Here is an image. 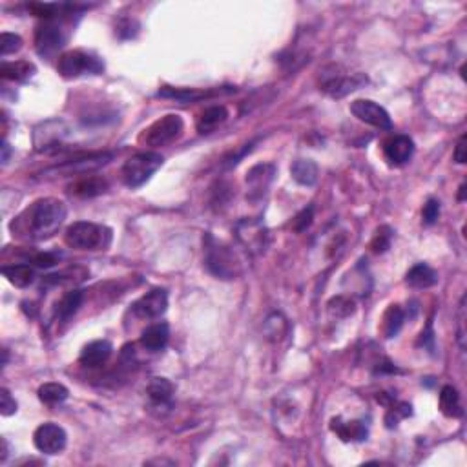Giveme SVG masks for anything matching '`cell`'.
Instances as JSON below:
<instances>
[{
  "instance_id": "obj_1",
  "label": "cell",
  "mask_w": 467,
  "mask_h": 467,
  "mask_svg": "<svg viewBox=\"0 0 467 467\" xmlns=\"http://www.w3.org/2000/svg\"><path fill=\"white\" fill-rule=\"evenodd\" d=\"M68 208L66 203L55 197L37 199L11 223V230L19 237L42 241L59 230L65 223Z\"/></svg>"
},
{
  "instance_id": "obj_2",
  "label": "cell",
  "mask_w": 467,
  "mask_h": 467,
  "mask_svg": "<svg viewBox=\"0 0 467 467\" xmlns=\"http://www.w3.org/2000/svg\"><path fill=\"white\" fill-rule=\"evenodd\" d=\"M65 241L77 251H104L112 243V230L97 223L77 221L68 226Z\"/></svg>"
},
{
  "instance_id": "obj_3",
  "label": "cell",
  "mask_w": 467,
  "mask_h": 467,
  "mask_svg": "<svg viewBox=\"0 0 467 467\" xmlns=\"http://www.w3.org/2000/svg\"><path fill=\"white\" fill-rule=\"evenodd\" d=\"M205 265L208 272L219 280H234L239 274V263L234 252L223 243H217L212 236L205 241Z\"/></svg>"
},
{
  "instance_id": "obj_4",
  "label": "cell",
  "mask_w": 467,
  "mask_h": 467,
  "mask_svg": "<svg viewBox=\"0 0 467 467\" xmlns=\"http://www.w3.org/2000/svg\"><path fill=\"white\" fill-rule=\"evenodd\" d=\"M57 69L65 79H77L83 75L103 74L104 65L95 55L83 51V49H74V51H66L65 55H60Z\"/></svg>"
},
{
  "instance_id": "obj_5",
  "label": "cell",
  "mask_w": 467,
  "mask_h": 467,
  "mask_svg": "<svg viewBox=\"0 0 467 467\" xmlns=\"http://www.w3.org/2000/svg\"><path fill=\"white\" fill-rule=\"evenodd\" d=\"M162 167V158L155 152H141L130 158L123 167V181L126 187L137 188L152 178Z\"/></svg>"
},
{
  "instance_id": "obj_6",
  "label": "cell",
  "mask_w": 467,
  "mask_h": 467,
  "mask_svg": "<svg viewBox=\"0 0 467 467\" xmlns=\"http://www.w3.org/2000/svg\"><path fill=\"white\" fill-rule=\"evenodd\" d=\"M182 128H185V123H182L181 115L168 113V115L158 119L155 123H152L144 130L143 141L146 146L152 148L167 146V144L173 143L181 135Z\"/></svg>"
},
{
  "instance_id": "obj_7",
  "label": "cell",
  "mask_w": 467,
  "mask_h": 467,
  "mask_svg": "<svg viewBox=\"0 0 467 467\" xmlns=\"http://www.w3.org/2000/svg\"><path fill=\"white\" fill-rule=\"evenodd\" d=\"M113 159L112 152H94L86 153V155H75L74 159L62 161L57 167L48 168L42 176H71V173H86L90 170H97V168L108 164Z\"/></svg>"
},
{
  "instance_id": "obj_8",
  "label": "cell",
  "mask_w": 467,
  "mask_h": 467,
  "mask_svg": "<svg viewBox=\"0 0 467 467\" xmlns=\"http://www.w3.org/2000/svg\"><path fill=\"white\" fill-rule=\"evenodd\" d=\"M330 69H332L330 74L325 71V74L321 75V90H323L325 94L334 99L345 97V95L350 94V92L362 88V86L367 84V80H369L364 74H353V75L339 74V68H336V66H332Z\"/></svg>"
},
{
  "instance_id": "obj_9",
  "label": "cell",
  "mask_w": 467,
  "mask_h": 467,
  "mask_svg": "<svg viewBox=\"0 0 467 467\" xmlns=\"http://www.w3.org/2000/svg\"><path fill=\"white\" fill-rule=\"evenodd\" d=\"M66 442H68L66 431L53 422L42 423L33 433L35 448L44 455H59L66 448Z\"/></svg>"
},
{
  "instance_id": "obj_10",
  "label": "cell",
  "mask_w": 467,
  "mask_h": 467,
  "mask_svg": "<svg viewBox=\"0 0 467 467\" xmlns=\"http://www.w3.org/2000/svg\"><path fill=\"white\" fill-rule=\"evenodd\" d=\"M350 112L355 117H358L362 123L371 124L374 128L380 130H391L393 128V121L387 110L382 108L378 103L369 101V99H358L350 104Z\"/></svg>"
},
{
  "instance_id": "obj_11",
  "label": "cell",
  "mask_w": 467,
  "mask_h": 467,
  "mask_svg": "<svg viewBox=\"0 0 467 467\" xmlns=\"http://www.w3.org/2000/svg\"><path fill=\"white\" fill-rule=\"evenodd\" d=\"M236 236L246 251L252 254H260L266 248L269 232L256 219H243L236 225Z\"/></svg>"
},
{
  "instance_id": "obj_12",
  "label": "cell",
  "mask_w": 467,
  "mask_h": 467,
  "mask_svg": "<svg viewBox=\"0 0 467 467\" xmlns=\"http://www.w3.org/2000/svg\"><path fill=\"white\" fill-rule=\"evenodd\" d=\"M66 44V35L60 30L59 24H55L51 20L40 24L35 31V48L42 57H53L62 46Z\"/></svg>"
},
{
  "instance_id": "obj_13",
  "label": "cell",
  "mask_w": 467,
  "mask_h": 467,
  "mask_svg": "<svg viewBox=\"0 0 467 467\" xmlns=\"http://www.w3.org/2000/svg\"><path fill=\"white\" fill-rule=\"evenodd\" d=\"M168 292L164 289H152L144 296H141L132 305L133 314L141 320H155L167 312Z\"/></svg>"
},
{
  "instance_id": "obj_14",
  "label": "cell",
  "mask_w": 467,
  "mask_h": 467,
  "mask_svg": "<svg viewBox=\"0 0 467 467\" xmlns=\"http://www.w3.org/2000/svg\"><path fill=\"white\" fill-rule=\"evenodd\" d=\"M414 143L413 139H409L407 135H394L384 144V153L389 164L393 167H402L409 159L413 158Z\"/></svg>"
},
{
  "instance_id": "obj_15",
  "label": "cell",
  "mask_w": 467,
  "mask_h": 467,
  "mask_svg": "<svg viewBox=\"0 0 467 467\" xmlns=\"http://www.w3.org/2000/svg\"><path fill=\"white\" fill-rule=\"evenodd\" d=\"M112 343L106 341V339H97V341H92L83 349L79 356V362L84 367H101L110 359L112 356Z\"/></svg>"
},
{
  "instance_id": "obj_16",
  "label": "cell",
  "mask_w": 467,
  "mask_h": 467,
  "mask_svg": "<svg viewBox=\"0 0 467 467\" xmlns=\"http://www.w3.org/2000/svg\"><path fill=\"white\" fill-rule=\"evenodd\" d=\"M274 178V167L272 164H257L246 173V185H248V194L252 199L261 197L266 192V188Z\"/></svg>"
},
{
  "instance_id": "obj_17",
  "label": "cell",
  "mask_w": 467,
  "mask_h": 467,
  "mask_svg": "<svg viewBox=\"0 0 467 467\" xmlns=\"http://www.w3.org/2000/svg\"><path fill=\"white\" fill-rule=\"evenodd\" d=\"M170 338V327L168 323H153L150 325L143 334H141V345L150 353H158L167 347Z\"/></svg>"
},
{
  "instance_id": "obj_18",
  "label": "cell",
  "mask_w": 467,
  "mask_h": 467,
  "mask_svg": "<svg viewBox=\"0 0 467 467\" xmlns=\"http://www.w3.org/2000/svg\"><path fill=\"white\" fill-rule=\"evenodd\" d=\"M330 429L339 436L343 442H364L367 438V427L364 422H345L341 418H334L330 422Z\"/></svg>"
},
{
  "instance_id": "obj_19",
  "label": "cell",
  "mask_w": 467,
  "mask_h": 467,
  "mask_svg": "<svg viewBox=\"0 0 467 467\" xmlns=\"http://www.w3.org/2000/svg\"><path fill=\"white\" fill-rule=\"evenodd\" d=\"M405 281L414 289H429L438 283V274L425 263H418L407 272Z\"/></svg>"
},
{
  "instance_id": "obj_20",
  "label": "cell",
  "mask_w": 467,
  "mask_h": 467,
  "mask_svg": "<svg viewBox=\"0 0 467 467\" xmlns=\"http://www.w3.org/2000/svg\"><path fill=\"white\" fill-rule=\"evenodd\" d=\"M108 190V181L103 178H83L69 187V192L79 197H95Z\"/></svg>"
},
{
  "instance_id": "obj_21",
  "label": "cell",
  "mask_w": 467,
  "mask_h": 467,
  "mask_svg": "<svg viewBox=\"0 0 467 467\" xmlns=\"http://www.w3.org/2000/svg\"><path fill=\"white\" fill-rule=\"evenodd\" d=\"M35 66L28 60H15V62H4L0 68V75L6 80H17V83H24L31 79L35 75Z\"/></svg>"
},
{
  "instance_id": "obj_22",
  "label": "cell",
  "mask_w": 467,
  "mask_h": 467,
  "mask_svg": "<svg viewBox=\"0 0 467 467\" xmlns=\"http://www.w3.org/2000/svg\"><path fill=\"white\" fill-rule=\"evenodd\" d=\"M228 117V112H226L225 106H210L205 112L199 115L197 119V132L208 133L212 130H216L219 124H223Z\"/></svg>"
},
{
  "instance_id": "obj_23",
  "label": "cell",
  "mask_w": 467,
  "mask_h": 467,
  "mask_svg": "<svg viewBox=\"0 0 467 467\" xmlns=\"http://www.w3.org/2000/svg\"><path fill=\"white\" fill-rule=\"evenodd\" d=\"M290 173H292L294 181L305 185V187H310L318 181V167L310 159H298V161L292 162Z\"/></svg>"
},
{
  "instance_id": "obj_24",
  "label": "cell",
  "mask_w": 467,
  "mask_h": 467,
  "mask_svg": "<svg viewBox=\"0 0 467 467\" xmlns=\"http://www.w3.org/2000/svg\"><path fill=\"white\" fill-rule=\"evenodd\" d=\"M2 274L11 285L19 287V289H24V287L31 285L35 281V271L30 265H10L2 266Z\"/></svg>"
},
{
  "instance_id": "obj_25",
  "label": "cell",
  "mask_w": 467,
  "mask_h": 467,
  "mask_svg": "<svg viewBox=\"0 0 467 467\" xmlns=\"http://www.w3.org/2000/svg\"><path fill=\"white\" fill-rule=\"evenodd\" d=\"M440 409L445 416H451V418H458L464 414L458 391L452 385H445L440 391Z\"/></svg>"
},
{
  "instance_id": "obj_26",
  "label": "cell",
  "mask_w": 467,
  "mask_h": 467,
  "mask_svg": "<svg viewBox=\"0 0 467 467\" xmlns=\"http://www.w3.org/2000/svg\"><path fill=\"white\" fill-rule=\"evenodd\" d=\"M83 300L84 294L80 290H69V292H66V294L60 298L59 303H57V307H55V314L59 316L60 320H69V318L79 310V307L83 305Z\"/></svg>"
},
{
  "instance_id": "obj_27",
  "label": "cell",
  "mask_w": 467,
  "mask_h": 467,
  "mask_svg": "<svg viewBox=\"0 0 467 467\" xmlns=\"http://www.w3.org/2000/svg\"><path fill=\"white\" fill-rule=\"evenodd\" d=\"M148 398L152 400L155 405H168L172 400L173 385L167 378H153L146 389Z\"/></svg>"
},
{
  "instance_id": "obj_28",
  "label": "cell",
  "mask_w": 467,
  "mask_h": 467,
  "mask_svg": "<svg viewBox=\"0 0 467 467\" xmlns=\"http://www.w3.org/2000/svg\"><path fill=\"white\" fill-rule=\"evenodd\" d=\"M403 310L400 305H391L385 310L384 320H382V332H384L385 338H394L398 334L400 329L403 325Z\"/></svg>"
},
{
  "instance_id": "obj_29",
  "label": "cell",
  "mask_w": 467,
  "mask_h": 467,
  "mask_svg": "<svg viewBox=\"0 0 467 467\" xmlns=\"http://www.w3.org/2000/svg\"><path fill=\"white\" fill-rule=\"evenodd\" d=\"M221 94V90H212V92H199V90H173V88H162L159 90V97H170L178 99L181 103H190V101H199L203 97H210V95Z\"/></svg>"
},
{
  "instance_id": "obj_30",
  "label": "cell",
  "mask_w": 467,
  "mask_h": 467,
  "mask_svg": "<svg viewBox=\"0 0 467 467\" xmlns=\"http://www.w3.org/2000/svg\"><path fill=\"white\" fill-rule=\"evenodd\" d=\"M68 389L62 384H55V382H49V384L40 385L39 387V398L40 402L48 403V405H55V403L65 402L68 398Z\"/></svg>"
},
{
  "instance_id": "obj_31",
  "label": "cell",
  "mask_w": 467,
  "mask_h": 467,
  "mask_svg": "<svg viewBox=\"0 0 467 467\" xmlns=\"http://www.w3.org/2000/svg\"><path fill=\"white\" fill-rule=\"evenodd\" d=\"M329 312L336 318H347L355 312V301L345 296H336L329 301Z\"/></svg>"
},
{
  "instance_id": "obj_32",
  "label": "cell",
  "mask_w": 467,
  "mask_h": 467,
  "mask_svg": "<svg viewBox=\"0 0 467 467\" xmlns=\"http://www.w3.org/2000/svg\"><path fill=\"white\" fill-rule=\"evenodd\" d=\"M391 239H393V230L389 226H380L376 234H374L373 241H371V248L376 254H384L391 246Z\"/></svg>"
},
{
  "instance_id": "obj_33",
  "label": "cell",
  "mask_w": 467,
  "mask_h": 467,
  "mask_svg": "<svg viewBox=\"0 0 467 467\" xmlns=\"http://www.w3.org/2000/svg\"><path fill=\"white\" fill-rule=\"evenodd\" d=\"M22 48V39L15 33H2L0 37V55L8 57V55L15 53Z\"/></svg>"
},
{
  "instance_id": "obj_34",
  "label": "cell",
  "mask_w": 467,
  "mask_h": 467,
  "mask_svg": "<svg viewBox=\"0 0 467 467\" xmlns=\"http://www.w3.org/2000/svg\"><path fill=\"white\" fill-rule=\"evenodd\" d=\"M411 413H413V411H411V405H409V403H398L396 407H391L387 411V416H385L387 427H394L400 420L411 416Z\"/></svg>"
},
{
  "instance_id": "obj_35",
  "label": "cell",
  "mask_w": 467,
  "mask_h": 467,
  "mask_svg": "<svg viewBox=\"0 0 467 467\" xmlns=\"http://www.w3.org/2000/svg\"><path fill=\"white\" fill-rule=\"evenodd\" d=\"M0 413L4 416H11L17 413V402L8 389H0Z\"/></svg>"
},
{
  "instance_id": "obj_36",
  "label": "cell",
  "mask_w": 467,
  "mask_h": 467,
  "mask_svg": "<svg viewBox=\"0 0 467 467\" xmlns=\"http://www.w3.org/2000/svg\"><path fill=\"white\" fill-rule=\"evenodd\" d=\"M438 216H440V203H438L436 199H427V203L423 205L422 212L423 223H425V225H434Z\"/></svg>"
},
{
  "instance_id": "obj_37",
  "label": "cell",
  "mask_w": 467,
  "mask_h": 467,
  "mask_svg": "<svg viewBox=\"0 0 467 467\" xmlns=\"http://www.w3.org/2000/svg\"><path fill=\"white\" fill-rule=\"evenodd\" d=\"M115 33L121 37V39H132L137 33V24H135V20L132 19H123L115 28Z\"/></svg>"
},
{
  "instance_id": "obj_38",
  "label": "cell",
  "mask_w": 467,
  "mask_h": 467,
  "mask_svg": "<svg viewBox=\"0 0 467 467\" xmlns=\"http://www.w3.org/2000/svg\"><path fill=\"white\" fill-rule=\"evenodd\" d=\"M312 217H314V207H309L305 210H301L298 214V217L294 219V230L296 232H303L307 230L312 223Z\"/></svg>"
},
{
  "instance_id": "obj_39",
  "label": "cell",
  "mask_w": 467,
  "mask_h": 467,
  "mask_svg": "<svg viewBox=\"0 0 467 467\" xmlns=\"http://www.w3.org/2000/svg\"><path fill=\"white\" fill-rule=\"evenodd\" d=\"M31 263H35L37 266H44V269H48V266L57 265V263H59V257L55 256V254H51V252H40V254L31 257Z\"/></svg>"
},
{
  "instance_id": "obj_40",
  "label": "cell",
  "mask_w": 467,
  "mask_h": 467,
  "mask_svg": "<svg viewBox=\"0 0 467 467\" xmlns=\"http://www.w3.org/2000/svg\"><path fill=\"white\" fill-rule=\"evenodd\" d=\"M452 158H455V161L458 162V164H464V162L467 161V155H466V135H462L460 137V141L457 143V150H455V153H452Z\"/></svg>"
},
{
  "instance_id": "obj_41",
  "label": "cell",
  "mask_w": 467,
  "mask_h": 467,
  "mask_svg": "<svg viewBox=\"0 0 467 467\" xmlns=\"http://www.w3.org/2000/svg\"><path fill=\"white\" fill-rule=\"evenodd\" d=\"M2 150H4V153H2V162H8V155H10V144H2Z\"/></svg>"
},
{
  "instance_id": "obj_42",
  "label": "cell",
  "mask_w": 467,
  "mask_h": 467,
  "mask_svg": "<svg viewBox=\"0 0 467 467\" xmlns=\"http://www.w3.org/2000/svg\"><path fill=\"white\" fill-rule=\"evenodd\" d=\"M464 194H466V185H462V187H460V196H458V199H460V201H464Z\"/></svg>"
}]
</instances>
